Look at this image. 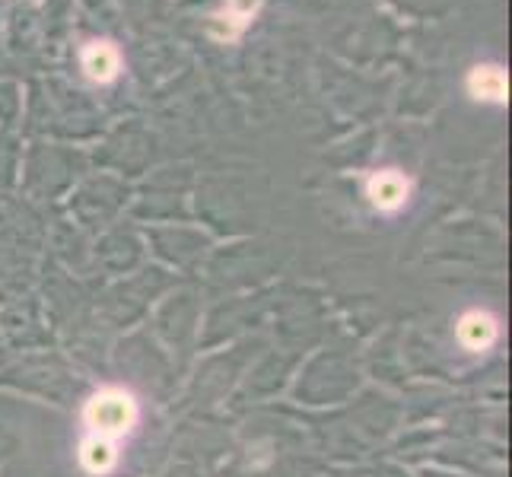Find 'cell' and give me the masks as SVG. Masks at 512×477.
I'll use <instances>...</instances> for the list:
<instances>
[{"label":"cell","mask_w":512,"mask_h":477,"mask_svg":"<svg viewBox=\"0 0 512 477\" xmlns=\"http://www.w3.org/2000/svg\"><path fill=\"white\" fill-rule=\"evenodd\" d=\"M80 420L90 436L112 439L121 446V439H128L140 423V401L125 385H105L86 398Z\"/></svg>","instance_id":"1"},{"label":"cell","mask_w":512,"mask_h":477,"mask_svg":"<svg viewBox=\"0 0 512 477\" xmlns=\"http://www.w3.org/2000/svg\"><path fill=\"white\" fill-rule=\"evenodd\" d=\"M411 194H414V182L401 169H379L366 179V198L385 217L408 207Z\"/></svg>","instance_id":"2"},{"label":"cell","mask_w":512,"mask_h":477,"mask_svg":"<svg viewBox=\"0 0 512 477\" xmlns=\"http://www.w3.org/2000/svg\"><path fill=\"white\" fill-rule=\"evenodd\" d=\"M261 7L264 0H223V7L210 16V39H217L220 45H236L255 23Z\"/></svg>","instance_id":"3"},{"label":"cell","mask_w":512,"mask_h":477,"mask_svg":"<svg viewBox=\"0 0 512 477\" xmlns=\"http://www.w3.org/2000/svg\"><path fill=\"white\" fill-rule=\"evenodd\" d=\"M80 70L90 83L109 86L121 77L125 58H121V51L112 39H90L80 48Z\"/></svg>","instance_id":"4"},{"label":"cell","mask_w":512,"mask_h":477,"mask_svg":"<svg viewBox=\"0 0 512 477\" xmlns=\"http://www.w3.org/2000/svg\"><path fill=\"white\" fill-rule=\"evenodd\" d=\"M455 338L468 353H487L500 341V318L487 309H468L458 315Z\"/></svg>","instance_id":"5"},{"label":"cell","mask_w":512,"mask_h":477,"mask_svg":"<svg viewBox=\"0 0 512 477\" xmlns=\"http://www.w3.org/2000/svg\"><path fill=\"white\" fill-rule=\"evenodd\" d=\"M465 93L474 102H487V105H506L509 99V80H506V67L497 61H484L474 64L465 74Z\"/></svg>","instance_id":"6"},{"label":"cell","mask_w":512,"mask_h":477,"mask_svg":"<svg viewBox=\"0 0 512 477\" xmlns=\"http://www.w3.org/2000/svg\"><path fill=\"white\" fill-rule=\"evenodd\" d=\"M77 455H80L83 471H90V474H109L118 465L121 449H118V443H112V439H102V436H90V433H86L80 439Z\"/></svg>","instance_id":"7"}]
</instances>
